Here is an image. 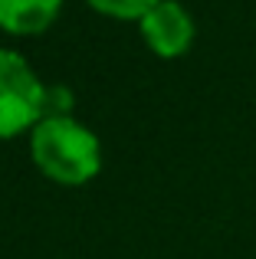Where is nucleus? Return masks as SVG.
I'll list each match as a JSON object with an SVG mask.
<instances>
[{
  "mask_svg": "<svg viewBox=\"0 0 256 259\" xmlns=\"http://www.w3.org/2000/svg\"><path fill=\"white\" fill-rule=\"evenodd\" d=\"M138 30H141V39L148 43V50L161 59L184 56L194 43V17L178 0H161L158 7H151L138 20Z\"/></svg>",
  "mask_w": 256,
  "mask_h": 259,
  "instance_id": "3",
  "label": "nucleus"
},
{
  "mask_svg": "<svg viewBox=\"0 0 256 259\" xmlns=\"http://www.w3.org/2000/svg\"><path fill=\"white\" fill-rule=\"evenodd\" d=\"M86 4L92 10L105 13V17H115V20H141L161 0H86Z\"/></svg>",
  "mask_w": 256,
  "mask_h": 259,
  "instance_id": "5",
  "label": "nucleus"
},
{
  "mask_svg": "<svg viewBox=\"0 0 256 259\" xmlns=\"http://www.w3.org/2000/svg\"><path fill=\"white\" fill-rule=\"evenodd\" d=\"M72 92L66 85H46V99H43V118H56V115H69L72 108Z\"/></svg>",
  "mask_w": 256,
  "mask_h": 259,
  "instance_id": "6",
  "label": "nucleus"
},
{
  "mask_svg": "<svg viewBox=\"0 0 256 259\" xmlns=\"http://www.w3.org/2000/svg\"><path fill=\"white\" fill-rule=\"evenodd\" d=\"M30 154L50 181L66 184V187H79V184L92 181L102 167L99 138L72 115H56V118L39 121L30 135Z\"/></svg>",
  "mask_w": 256,
  "mask_h": 259,
  "instance_id": "1",
  "label": "nucleus"
},
{
  "mask_svg": "<svg viewBox=\"0 0 256 259\" xmlns=\"http://www.w3.org/2000/svg\"><path fill=\"white\" fill-rule=\"evenodd\" d=\"M46 85L20 53L0 50V138L36 128L43 121Z\"/></svg>",
  "mask_w": 256,
  "mask_h": 259,
  "instance_id": "2",
  "label": "nucleus"
},
{
  "mask_svg": "<svg viewBox=\"0 0 256 259\" xmlns=\"http://www.w3.org/2000/svg\"><path fill=\"white\" fill-rule=\"evenodd\" d=\"M63 0H0V30L13 36H36L50 30Z\"/></svg>",
  "mask_w": 256,
  "mask_h": 259,
  "instance_id": "4",
  "label": "nucleus"
}]
</instances>
